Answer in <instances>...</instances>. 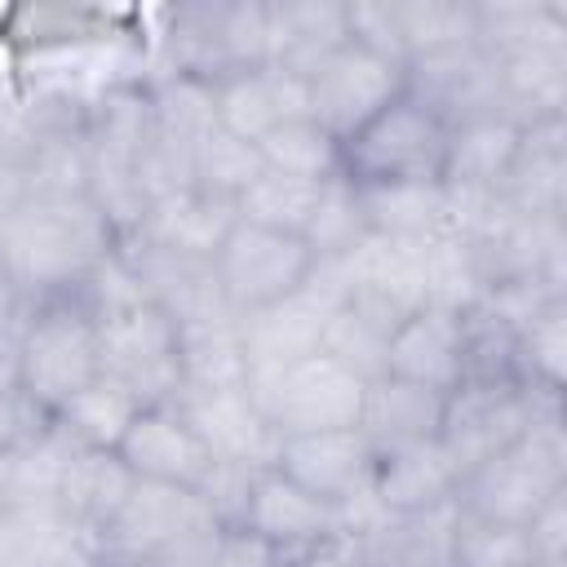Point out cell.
Returning a JSON list of instances; mask_svg holds the SVG:
<instances>
[{"instance_id": "5bb4252c", "label": "cell", "mask_w": 567, "mask_h": 567, "mask_svg": "<svg viewBox=\"0 0 567 567\" xmlns=\"http://www.w3.org/2000/svg\"><path fill=\"white\" fill-rule=\"evenodd\" d=\"M496 195L514 213L563 221L567 213V115L523 124L514 164Z\"/></svg>"}, {"instance_id": "7a4b0ae2", "label": "cell", "mask_w": 567, "mask_h": 567, "mask_svg": "<svg viewBox=\"0 0 567 567\" xmlns=\"http://www.w3.org/2000/svg\"><path fill=\"white\" fill-rule=\"evenodd\" d=\"M97 377H102V368H97V323H93V315L75 297L27 306L18 394L53 416L71 394H80Z\"/></svg>"}, {"instance_id": "7c38bea8", "label": "cell", "mask_w": 567, "mask_h": 567, "mask_svg": "<svg viewBox=\"0 0 567 567\" xmlns=\"http://www.w3.org/2000/svg\"><path fill=\"white\" fill-rule=\"evenodd\" d=\"M208 514H204V505L195 501L190 487L137 478L128 501L120 505V514L97 536V545H102V558H146V554L164 549L168 540H177L182 532H190Z\"/></svg>"}, {"instance_id": "83f0119b", "label": "cell", "mask_w": 567, "mask_h": 567, "mask_svg": "<svg viewBox=\"0 0 567 567\" xmlns=\"http://www.w3.org/2000/svg\"><path fill=\"white\" fill-rule=\"evenodd\" d=\"M359 208L368 230L394 239H434L447 230V195L443 182H381L359 186Z\"/></svg>"}, {"instance_id": "9c48e42d", "label": "cell", "mask_w": 567, "mask_h": 567, "mask_svg": "<svg viewBox=\"0 0 567 567\" xmlns=\"http://www.w3.org/2000/svg\"><path fill=\"white\" fill-rule=\"evenodd\" d=\"M368 381L346 372L328 354H310L288 368L275 385L270 421L279 434H315V430H350L359 425Z\"/></svg>"}, {"instance_id": "44dd1931", "label": "cell", "mask_w": 567, "mask_h": 567, "mask_svg": "<svg viewBox=\"0 0 567 567\" xmlns=\"http://www.w3.org/2000/svg\"><path fill=\"white\" fill-rule=\"evenodd\" d=\"M456 501L421 514H390L377 532L350 545V554L359 567H456Z\"/></svg>"}, {"instance_id": "52a82bcc", "label": "cell", "mask_w": 567, "mask_h": 567, "mask_svg": "<svg viewBox=\"0 0 567 567\" xmlns=\"http://www.w3.org/2000/svg\"><path fill=\"white\" fill-rule=\"evenodd\" d=\"M394 97H403V62H390L346 40L310 80V120L346 142Z\"/></svg>"}, {"instance_id": "d590c367", "label": "cell", "mask_w": 567, "mask_h": 567, "mask_svg": "<svg viewBox=\"0 0 567 567\" xmlns=\"http://www.w3.org/2000/svg\"><path fill=\"white\" fill-rule=\"evenodd\" d=\"M319 186L323 182H306V177H288V173L266 168L235 199V217L248 221V226H266V230H284V235H297L301 239V230H306V221L315 213Z\"/></svg>"}, {"instance_id": "8fae6325", "label": "cell", "mask_w": 567, "mask_h": 567, "mask_svg": "<svg viewBox=\"0 0 567 567\" xmlns=\"http://www.w3.org/2000/svg\"><path fill=\"white\" fill-rule=\"evenodd\" d=\"M275 470L284 478H292L297 487H306L310 496L332 505L372 483L377 456L354 425L350 430H315V434H284Z\"/></svg>"}, {"instance_id": "cb8c5ba5", "label": "cell", "mask_w": 567, "mask_h": 567, "mask_svg": "<svg viewBox=\"0 0 567 567\" xmlns=\"http://www.w3.org/2000/svg\"><path fill=\"white\" fill-rule=\"evenodd\" d=\"M501 115L523 124L554 120L567 106V44H536L496 58Z\"/></svg>"}, {"instance_id": "836d02e7", "label": "cell", "mask_w": 567, "mask_h": 567, "mask_svg": "<svg viewBox=\"0 0 567 567\" xmlns=\"http://www.w3.org/2000/svg\"><path fill=\"white\" fill-rule=\"evenodd\" d=\"M266 168L288 173V177H306V182H328L341 173V142L332 133H323L310 115L301 120H284L275 124L261 142H257Z\"/></svg>"}, {"instance_id": "ffe728a7", "label": "cell", "mask_w": 567, "mask_h": 567, "mask_svg": "<svg viewBox=\"0 0 567 567\" xmlns=\"http://www.w3.org/2000/svg\"><path fill=\"white\" fill-rule=\"evenodd\" d=\"M133 483H137V474L124 465V456L115 447H75L62 470L53 505L80 536L97 540L106 532V523L120 514V505L128 501Z\"/></svg>"}, {"instance_id": "2e32d148", "label": "cell", "mask_w": 567, "mask_h": 567, "mask_svg": "<svg viewBox=\"0 0 567 567\" xmlns=\"http://www.w3.org/2000/svg\"><path fill=\"white\" fill-rule=\"evenodd\" d=\"M385 377L452 394L461 385V315L421 306L399 319L385 350Z\"/></svg>"}, {"instance_id": "ac0fdd59", "label": "cell", "mask_w": 567, "mask_h": 567, "mask_svg": "<svg viewBox=\"0 0 567 567\" xmlns=\"http://www.w3.org/2000/svg\"><path fill=\"white\" fill-rule=\"evenodd\" d=\"M346 266L354 297H368L399 319L425 306V239H394L368 230L346 252Z\"/></svg>"}, {"instance_id": "e575fe53", "label": "cell", "mask_w": 567, "mask_h": 567, "mask_svg": "<svg viewBox=\"0 0 567 567\" xmlns=\"http://www.w3.org/2000/svg\"><path fill=\"white\" fill-rule=\"evenodd\" d=\"M483 292L487 284H483L478 257L461 235L439 230L434 239H425V306L465 315L483 301Z\"/></svg>"}, {"instance_id": "681fc988", "label": "cell", "mask_w": 567, "mask_h": 567, "mask_svg": "<svg viewBox=\"0 0 567 567\" xmlns=\"http://www.w3.org/2000/svg\"><path fill=\"white\" fill-rule=\"evenodd\" d=\"M35 567H106V558H102V549H97V540H89V536H66L58 549H49Z\"/></svg>"}, {"instance_id": "484cf974", "label": "cell", "mask_w": 567, "mask_h": 567, "mask_svg": "<svg viewBox=\"0 0 567 567\" xmlns=\"http://www.w3.org/2000/svg\"><path fill=\"white\" fill-rule=\"evenodd\" d=\"M177 372L182 390H244L248 359L239 337V315H213L177 328Z\"/></svg>"}, {"instance_id": "d6a6232c", "label": "cell", "mask_w": 567, "mask_h": 567, "mask_svg": "<svg viewBox=\"0 0 567 567\" xmlns=\"http://www.w3.org/2000/svg\"><path fill=\"white\" fill-rule=\"evenodd\" d=\"M563 377H567V297H554L514 337V381L523 390L563 394Z\"/></svg>"}, {"instance_id": "f35d334b", "label": "cell", "mask_w": 567, "mask_h": 567, "mask_svg": "<svg viewBox=\"0 0 567 567\" xmlns=\"http://www.w3.org/2000/svg\"><path fill=\"white\" fill-rule=\"evenodd\" d=\"M368 235V221H363V208H359V186L350 177H328L319 186V199H315V213L301 230L306 248L315 257H346L359 239Z\"/></svg>"}, {"instance_id": "1f68e13d", "label": "cell", "mask_w": 567, "mask_h": 567, "mask_svg": "<svg viewBox=\"0 0 567 567\" xmlns=\"http://www.w3.org/2000/svg\"><path fill=\"white\" fill-rule=\"evenodd\" d=\"M84 195H89V142H84V128H44V133L31 128L27 199H84Z\"/></svg>"}, {"instance_id": "4fadbf2b", "label": "cell", "mask_w": 567, "mask_h": 567, "mask_svg": "<svg viewBox=\"0 0 567 567\" xmlns=\"http://www.w3.org/2000/svg\"><path fill=\"white\" fill-rule=\"evenodd\" d=\"M239 527L252 532L261 545H270L279 554V563H292L332 536V509H328V501L310 496L279 470H261Z\"/></svg>"}, {"instance_id": "7402d4cb", "label": "cell", "mask_w": 567, "mask_h": 567, "mask_svg": "<svg viewBox=\"0 0 567 567\" xmlns=\"http://www.w3.org/2000/svg\"><path fill=\"white\" fill-rule=\"evenodd\" d=\"M443 399L439 390L399 381V377H377L363 390V408H359V434L368 439L372 456L439 439V421H443Z\"/></svg>"}, {"instance_id": "30bf717a", "label": "cell", "mask_w": 567, "mask_h": 567, "mask_svg": "<svg viewBox=\"0 0 567 567\" xmlns=\"http://www.w3.org/2000/svg\"><path fill=\"white\" fill-rule=\"evenodd\" d=\"M177 412L190 421L213 461H239L252 470H275L284 434L266 412L252 408L244 390H182Z\"/></svg>"}, {"instance_id": "4dcf8cb0", "label": "cell", "mask_w": 567, "mask_h": 567, "mask_svg": "<svg viewBox=\"0 0 567 567\" xmlns=\"http://www.w3.org/2000/svg\"><path fill=\"white\" fill-rule=\"evenodd\" d=\"M137 412L142 403L124 385H115L111 377H97L53 412V430L71 447H120Z\"/></svg>"}, {"instance_id": "8992f818", "label": "cell", "mask_w": 567, "mask_h": 567, "mask_svg": "<svg viewBox=\"0 0 567 567\" xmlns=\"http://www.w3.org/2000/svg\"><path fill=\"white\" fill-rule=\"evenodd\" d=\"M403 97L425 106L443 128L501 115V84H496V58L478 44L434 49L403 62Z\"/></svg>"}, {"instance_id": "ab89813d", "label": "cell", "mask_w": 567, "mask_h": 567, "mask_svg": "<svg viewBox=\"0 0 567 567\" xmlns=\"http://www.w3.org/2000/svg\"><path fill=\"white\" fill-rule=\"evenodd\" d=\"M399 13V35H403V53H434V49H456V44H474V4L461 0H408L394 4Z\"/></svg>"}, {"instance_id": "f6af8a7d", "label": "cell", "mask_w": 567, "mask_h": 567, "mask_svg": "<svg viewBox=\"0 0 567 567\" xmlns=\"http://www.w3.org/2000/svg\"><path fill=\"white\" fill-rule=\"evenodd\" d=\"M527 545L532 558H567V487L554 492L532 518H527Z\"/></svg>"}, {"instance_id": "8d00e7d4", "label": "cell", "mask_w": 567, "mask_h": 567, "mask_svg": "<svg viewBox=\"0 0 567 567\" xmlns=\"http://www.w3.org/2000/svg\"><path fill=\"white\" fill-rule=\"evenodd\" d=\"M71 452L75 447L53 430V421H49V430H40V434L22 439L18 447H9L4 505H53Z\"/></svg>"}, {"instance_id": "ee69618b", "label": "cell", "mask_w": 567, "mask_h": 567, "mask_svg": "<svg viewBox=\"0 0 567 567\" xmlns=\"http://www.w3.org/2000/svg\"><path fill=\"white\" fill-rule=\"evenodd\" d=\"M297 297H301L310 310H319L323 319H328V315H337V310L354 297V284H350V266H346V257H315V261H310V270H306V279L297 284Z\"/></svg>"}, {"instance_id": "e0dca14e", "label": "cell", "mask_w": 567, "mask_h": 567, "mask_svg": "<svg viewBox=\"0 0 567 567\" xmlns=\"http://www.w3.org/2000/svg\"><path fill=\"white\" fill-rule=\"evenodd\" d=\"M213 93H217V128H226L244 142H261L275 124L310 115V84L279 66L239 71V75L213 84Z\"/></svg>"}, {"instance_id": "b9f144b4", "label": "cell", "mask_w": 567, "mask_h": 567, "mask_svg": "<svg viewBox=\"0 0 567 567\" xmlns=\"http://www.w3.org/2000/svg\"><path fill=\"white\" fill-rule=\"evenodd\" d=\"M261 470L252 465H239V461H208V470L199 474V483L190 487L195 501L204 505V514L217 523V527H239L244 514H248V501H252V483H257Z\"/></svg>"}, {"instance_id": "603a6c76", "label": "cell", "mask_w": 567, "mask_h": 567, "mask_svg": "<svg viewBox=\"0 0 567 567\" xmlns=\"http://www.w3.org/2000/svg\"><path fill=\"white\" fill-rule=\"evenodd\" d=\"M456 487H461V470L452 465V456L443 452L439 439L385 452V456H377V470H372V492L381 496V505L390 514L439 509V505L456 501Z\"/></svg>"}, {"instance_id": "277c9868", "label": "cell", "mask_w": 567, "mask_h": 567, "mask_svg": "<svg viewBox=\"0 0 567 567\" xmlns=\"http://www.w3.org/2000/svg\"><path fill=\"white\" fill-rule=\"evenodd\" d=\"M97 323V368L115 385H124L142 408L177 403L182 372H177V323L151 306H124Z\"/></svg>"}, {"instance_id": "bcb514c9", "label": "cell", "mask_w": 567, "mask_h": 567, "mask_svg": "<svg viewBox=\"0 0 567 567\" xmlns=\"http://www.w3.org/2000/svg\"><path fill=\"white\" fill-rule=\"evenodd\" d=\"M213 567H284V563H279V554H275L270 545H261L252 532L230 527V532H221V540H217Z\"/></svg>"}, {"instance_id": "9a60e30c", "label": "cell", "mask_w": 567, "mask_h": 567, "mask_svg": "<svg viewBox=\"0 0 567 567\" xmlns=\"http://www.w3.org/2000/svg\"><path fill=\"white\" fill-rule=\"evenodd\" d=\"M124 465L137 478L151 483H173V487H195L199 474L208 470V447L199 443V434L190 430V421L177 412V403H159V408H142L133 416V425L124 430L120 447Z\"/></svg>"}, {"instance_id": "f546056e", "label": "cell", "mask_w": 567, "mask_h": 567, "mask_svg": "<svg viewBox=\"0 0 567 567\" xmlns=\"http://www.w3.org/2000/svg\"><path fill=\"white\" fill-rule=\"evenodd\" d=\"M146 106H151V137L199 151L217 133V93L213 84L195 75H159L146 84Z\"/></svg>"}, {"instance_id": "c3c4849f", "label": "cell", "mask_w": 567, "mask_h": 567, "mask_svg": "<svg viewBox=\"0 0 567 567\" xmlns=\"http://www.w3.org/2000/svg\"><path fill=\"white\" fill-rule=\"evenodd\" d=\"M27 128V102L13 75V62H0V146L13 142Z\"/></svg>"}, {"instance_id": "4316f807", "label": "cell", "mask_w": 567, "mask_h": 567, "mask_svg": "<svg viewBox=\"0 0 567 567\" xmlns=\"http://www.w3.org/2000/svg\"><path fill=\"white\" fill-rule=\"evenodd\" d=\"M518 124L505 115H483L470 124L447 128V159H443V182L465 186V190H501L514 151H518Z\"/></svg>"}, {"instance_id": "f1b7e54d", "label": "cell", "mask_w": 567, "mask_h": 567, "mask_svg": "<svg viewBox=\"0 0 567 567\" xmlns=\"http://www.w3.org/2000/svg\"><path fill=\"white\" fill-rule=\"evenodd\" d=\"M394 328H399V315L381 310L368 297H350L337 315H328L319 354L337 359L359 381H377V377H385V350H390Z\"/></svg>"}, {"instance_id": "7bdbcfd3", "label": "cell", "mask_w": 567, "mask_h": 567, "mask_svg": "<svg viewBox=\"0 0 567 567\" xmlns=\"http://www.w3.org/2000/svg\"><path fill=\"white\" fill-rule=\"evenodd\" d=\"M137 186H142V195L151 204L190 190L195 186V155L182 151V146H168L159 137H151L146 151L137 155Z\"/></svg>"}, {"instance_id": "60d3db41", "label": "cell", "mask_w": 567, "mask_h": 567, "mask_svg": "<svg viewBox=\"0 0 567 567\" xmlns=\"http://www.w3.org/2000/svg\"><path fill=\"white\" fill-rule=\"evenodd\" d=\"M527 563H532V545H527L523 527L461 514V523H456V567H527Z\"/></svg>"}, {"instance_id": "db71d44e", "label": "cell", "mask_w": 567, "mask_h": 567, "mask_svg": "<svg viewBox=\"0 0 567 567\" xmlns=\"http://www.w3.org/2000/svg\"><path fill=\"white\" fill-rule=\"evenodd\" d=\"M0 523H4V505H0Z\"/></svg>"}, {"instance_id": "3957f363", "label": "cell", "mask_w": 567, "mask_h": 567, "mask_svg": "<svg viewBox=\"0 0 567 567\" xmlns=\"http://www.w3.org/2000/svg\"><path fill=\"white\" fill-rule=\"evenodd\" d=\"M443 159L447 128L412 97H394L381 115H372L354 137L341 142V177H350L354 186L443 182Z\"/></svg>"}, {"instance_id": "74e56055", "label": "cell", "mask_w": 567, "mask_h": 567, "mask_svg": "<svg viewBox=\"0 0 567 567\" xmlns=\"http://www.w3.org/2000/svg\"><path fill=\"white\" fill-rule=\"evenodd\" d=\"M266 173V159L257 142H244L226 128H217L199 151H195V190L221 204H235L257 177Z\"/></svg>"}, {"instance_id": "f907efd6", "label": "cell", "mask_w": 567, "mask_h": 567, "mask_svg": "<svg viewBox=\"0 0 567 567\" xmlns=\"http://www.w3.org/2000/svg\"><path fill=\"white\" fill-rule=\"evenodd\" d=\"M284 567H359V558L350 554V545H341V540H323V545L306 549L301 558H292V563H284Z\"/></svg>"}, {"instance_id": "d4e9b609", "label": "cell", "mask_w": 567, "mask_h": 567, "mask_svg": "<svg viewBox=\"0 0 567 567\" xmlns=\"http://www.w3.org/2000/svg\"><path fill=\"white\" fill-rule=\"evenodd\" d=\"M235 226V204H221V199H208L199 195L195 186L182 190V195H168L159 204L146 208V221L137 230V239L146 244H159L168 252H182V257H204L213 261L221 239L230 235ZM133 239V235H128Z\"/></svg>"}, {"instance_id": "f5cc1de1", "label": "cell", "mask_w": 567, "mask_h": 567, "mask_svg": "<svg viewBox=\"0 0 567 567\" xmlns=\"http://www.w3.org/2000/svg\"><path fill=\"white\" fill-rule=\"evenodd\" d=\"M527 567H567V558H532Z\"/></svg>"}, {"instance_id": "ba28073f", "label": "cell", "mask_w": 567, "mask_h": 567, "mask_svg": "<svg viewBox=\"0 0 567 567\" xmlns=\"http://www.w3.org/2000/svg\"><path fill=\"white\" fill-rule=\"evenodd\" d=\"M532 421V403L523 385H483V381H461L443 399V421H439V443L461 470V478L505 452L509 443L523 439Z\"/></svg>"}, {"instance_id": "6da1fadb", "label": "cell", "mask_w": 567, "mask_h": 567, "mask_svg": "<svg viewBox=\"0 0 567 567\" xmlns=\"http://www.w3.org/2000/svg\"><path fill=\"white\" fill-rule=\"evenodd\" d=\"M111 248L115 235L89 199H27L0 213V270L22 306L71 297Z\"/></svg>"}, {"instance_id": "5b68a950", "label": "cell", "mask_w": 567, "mask_h": 567, "mask_svg": "<svg viewBox=\"0 0 567 567\" xmlns=\"http://www.w3.org/2000/svg\"><path fill=\"white\" fill-rule=\"evenodd\" d=\"M315 252L306 248V239L284 235V230H266V226H248L235 217L230 235L221 239L213 270L221 284V297L230 301L235 315L275 306L284 297L297 292V284L306 279Z\"/></svg>"}, {"instance_id": "816d5d0a", "label": "cell", "mask_w": 567, "mask_h": 567, "mask_svg": "<svg viewBox=\"0 0 567 567\" xmlns=\"http://www.w3.org/2000/svg\"><path fill=\"white\" fill-rule=\"evenodd\" d=\"M27 306H22V297H18V288L9 284V275L0 270V323H9L13 315H22Z\"/></svg>"}, {"instance_id": "d6986e66", "label": "cell", "mask_w": 567, "mask_h": 567, "mask_svg": "<svg viewBox=\"0 0 567 567\" xmlns=\"http://www.w3.org/2000/svg\"><path fill=\"white\" fill-rule=\"evenodd\" d=\"M323 315L310 310L297 292L239 315V337H244V359H248V377L244 381H275L288 368H297L301 359L319 354L323 341Z\"/></svg>"}, {"instance_id": "7dc6e473", "label": "cell", "mask_w": 567, "mask_h": 567, "mask_svg": "<svg viewBox=\"0 0 567 567\" xmlns=\"http://www.w3.org/2000/svg\"><path fill=\"white\" fill-rule=\"evenodd\" d=\"M22 328H27V310L13 315L9 323H0V394H18V381H22Z\"/></svg>"}]
</instances>
